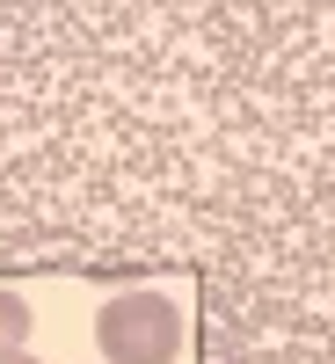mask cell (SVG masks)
Returning a JSON list of instances; mask_svg holds the SVG:
<instances>
[{
    "label": "cell",
    "instance_id": "1",
    "mask_svg": "<svg viewBox=\"0 0 335 364\" xmlns=\"http://www.w3.org/2000/svg\"><path fill=\"white\" fill-rule=\"evenodd\" d=\"M95 343L110 364H175L182 314L168 306V291H124L95 314Z\"/></svg>",
    "mask_w": 335,
    "mask_h": 364
},
{
    "label": "cell",
    "instance_id": "2",
    "mask_svg": "<svg viewBox=\"0 0 335 364\" xmlns=\"http://www.w3.org/2000/svg\"><path fill=\"white\" fill-rule=\"evenodd\" d=\"M29 328H37V321H29V306H22L15 291H0V350H22Z\"/></svg>",
    "mask_w": 335,
    "mask_h": 364
},
{
    "label": "cell",
    "instance_id": "3",
    "mask_svg": "<svg viewBox=\"0 0 335 364\" xmlns=\"http://www.w3.org/2000/svg\"><path fill=\"white\" fill-rule=\"evenodd\" d=\"M0 364H37V357H29V350H0Z\"/></svg>",
    "mask_w": 335,
    "mask_h": 364
}]
</instances>
